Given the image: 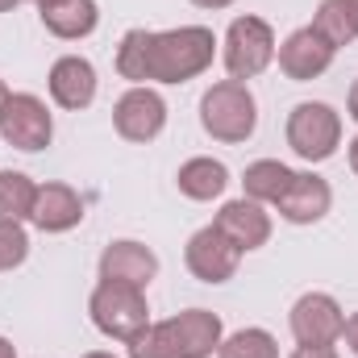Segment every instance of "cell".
I'll return each instance as SVG.
<instances>
[{
  "mask_svg": "<svg viewBox=\"0 0 358 358\" xmlns=\"http://www.w3.org/2000/svg\"><path fill=\"white\" fill-rule=\"evenodd\" d=\"M342 338H346L350 355L358 358V313H350V317H346V329H342Z\"/></svg>",
  "mask_w": 358,
  "mask_h": 358,
  "instance_id": "d4e9b609",
  "label": "cell"
},
{
  "mask_svg": "<svg viewBox=\"0 0 358 358\" xmlns=\"http://www.w3.org/2000/svg\"><path fill=\"white\" fill-rule=\"evenodd\" d=\"M29 221L42 234H67L84 221V196L71 183H38V200H34Z\"/></svg>",
  "mask_w": 358,
  "mask_h": 358,
  "instance_id": "2e32d148",
  "label": "cell"
},
{
  "mask_svg": "<svg viewBox=\"0 0 358 358\" xmlns=\"http://www.w3.org/2000/svg\"><path fill=\"white\" fill-rule=\"evenodd\" d=\"M338 13H342V21H346L350 38H358V0H338Z\"/></svg>",
  "mask_w": 358,
  "mask_h": 358,
  "instance_id": "603a6c76",
  "label": "cell"
},
{
  "mask_svg": "<svg viewBox=\"0 0 358 358\" xmlns=\"http://www.w3.org/2000/svg\"><path fill=\"white\" fill-rule=\"evenodd\" d=\"M34 4H38V8H50V4H59V0H34Z\"/></svg>",
  "mask_w": 358,
  "mask_h": 358,
  "instance_id": "d6a6232c",
  "label": "cell"
},
{
  "mask_svg": "<svg viewBox=\"0 0 358 358\" xmlns=\"http://www.w3.org/2000/svg\"><path fill=\"white\" fill-rule=\"evenodd\" d=\"M183 263L187 271L200 279V283H225L238 275V263H242V250L217 229V225H204L187 238L183 246Z\"/></svg>",
  "mask_w": 358,
  "mask_h": 358,
  "instance_id": "8fae6325",
  "label": "cell"
},
{
  "mask_svg": "<svg viewBox=\"0 0 358 358\" xmlns=\"http://www.w3.org/2000/svg\"><path fill=\"white\" fill-rule=\"evenodd\" d=\"M329 204H334V187L325 179L317 176V171H296L292 187L279 196L275 208H279V217L287 225H317L329 213Z\"/></svg>",
  "mask_w": 358,
  "mask_h": 358,
  "instance_id": "5bb4252c",
  "label": "cell"
},
{
  "mask_svg": "<svg viewBox=\"0 0 358 358\" xmlns=\"http://www.w3.org/2000/svg\"><path fill=\"white\" fill-rule=\"evenodd\" d=\"M217 358H279V342L271 338L267 329H238L229 338H221Z\"/></svg>",
  "mask_w": 358,
  "mask_h": 358,
  "instance_id": "44dd1931",
  "label": "cell"
},
{
  "mask_svg": "<svg viewBox=\"0 0 358 358\" xmlns=\"http://www.w3.org/2000/svg\"><path fill=\"white\" fill-rule=\"evenodd\" d=\"M213 225L242 250V255H250V250H263L271 242V213L259 204V200H225L221 204V213L213 217Z\"/></svg>",
  "mask_w": 358,
  "mask_h": 358,
  "instance_id": "7c38bea8",
  "label": "cell"
},
{
  "mask_svg": "<svg viewBox=\"0 0 358 358\" xmlns=\"http://www.w3.org/2000/svg\"><path fill=\"white\" fill-rule=\"evenodd\" d=\"M0 138L13 150H46L55 138V117L46 108V100H38L34 92H8L4 108H0Z\"/></svg>",
  "mask_w": 358,
  "mask_h": 358,
  "instance_id": "52a82bcc",
  "label": "cell"
},
{
  "mask_svg": "<svg viewBox=\"0 0 358 358\" xmlns=\"http://www.w3.org/2000/svg\"><path fill=\"white\" fill-rule=\"evenodd\" d=\"M350 171H355V176H358V138H355V142H350Z\"/></svg>",
  "mask_w": 358,
  "mask_h": 358,
  "instance_id": "f1b7e54d",
  "label": "cell"
},
{
  "mask_svg": "<svg viewBox=\"0 0 358 358\" xmlns=\"http://www.w3.org/2000/svg\"><path fill=\"white\" fill-rule=\"evenodd\" d=\"M159 275V259L150 246L134 242V238H117L104 246L100 255V279H113V283H129V287H150V279Z\"/></svg>",
  "mask_w": 358,
  "mask_h": 358,
  "instance_id": "4fadbf2b",
  "label": "cell"
},
{
  "mask_svg": "<svg viewBox=\"0 0 358 358\" xmlns=\"http://www.w3.org/2000/svg\"><path fill=\"white\" fill-rule=\"evenodd\" d=\"M217 34L204 25L129 29L117 46V76L129 84H187L213 67Z\"/></svg>",
  "mask_w": 358,
  "mask_h": 358,
  "instance_id": "6da1fadb",
  "label": "cell"
},
{
  "mask_svg": "<svg viewBox=\"0 0 358 358\" xmlns=\"http://www.w3.org/2000/svg\"><path fill=\"white\" fill-rule=\"evenodd\" d=\"M38 13H42L46 34H55V38H63V42H80V38L96 34V25H100L96 0H59V4H50V8H38Z\"/></svg>",
  "mask_w": 358,
  "mask_h": 358,
  "instance_id": "ac0fdd59",
  "label": "cell"
},
{
  "mask_svg": "<svg viewBox=\"0 0 358 358\" xmlns=\"http://www.w3.org/2000/svg\"><path fill=\"white\" fill-rule=\"evenodd\" d=\"M29 255V234L25 221H0V271H13Z\"/></svg>",
  "mask_w": 358,
  "mask_h": 358,
  "instance_id": "7402d4cb",
  "label": "cell"
},
{
  "mask_svg": "<svg viewBox=\"0 0 358 358\" xmlns=\"http://www.w3.org/2000/svg\"><path fill=\"white\" fill-rule=\"evenodd\" d=\"M287 325H292V338L300 346H334L346 329V313L329 292H304L292 304Z\"/></svg>",
  "mask_w": 358,
  "mask_h": 358,
  "instance_id": "9c48e42d",
  "label": "cell"
},
{
  "mask_svg": "<svg viewBox=\"0 0 358 358\" xmlns=\"http://www.w3.org/2000/svg\"><path fill=\"white\" fill-rule=\"evenodd\" d=\"M192 4H196V8H213V13H217V8H229L234 0H192Z\"/></svg>",
  "mask_w": 358,
  "mask_h": 358,
  "instance_id": "4316f807",
  "label": "cell"
},
{
  "mask_svg": "<svg viewBox=\"0 0 358 358\" xmlns=\"http://www.w3.org/2000/svg\"><path fill=\"white\" fill-rule=\"evenodd\" d=\"M4 100H8V84L0 80V108H4Z\"/></svg>",
  "mask_w": 358,
  "mask_h": 358,
  "instance_id": "4dcf8cb0",
  "label": "cell"
},
{
  "mask_svg": "<svg viewBox=\"0 0 358 358\" xmlns=\"http://www.w3.org/2000/svg\"><path fill=\"white\" fill-rule=\"evenodd\" d=\"M176 183H179V192H183L187 200L208 204V200L225 196V187H229V167H225L221 159L196 155V159H187V163L176 171Z\"/></svg>",
  "mask_w": 358,
  "mask_h": 358,
  "instance_id": "e0dca14e",
  "label": "cell"
},
{
  "mask_svg": "<svg viewBox=\"0 0 358 358\" xmlns=\"http://www.w3.org/2000/svg\"><path fill=\"white\" fill-rule=\"evenodd\" d=\"M46 88H50V100L59 108L80 113V108H88L96 100V67L84 55H63V59H55Z\"/></svg>",
  "mask_w": 358,
  "mask_h": 358,
  "instance_id": "9a60e30c",
  "label": "cell"
},
{
  "mask_svg": "<svg viewBox=\"0 0 358 358\" xmlns=\"http://www.w3.org/2000/svg\"><path fill=\"white\" fill-rule=\"evenodd\" d=\"M334 55H338V46L321 34V29H313V25H304V29H292L283 42H279V50H275V59H279V71L292 80V84H308V80H321L329 67H334Z\"/></svg>",
  "mask_w": 358,
  "mask_h": 358,
  "instance_id": "ba28073f",
  "label": "cell"
},
{
  "mask_svg": "<svg viewBox=\"0 0 358 358\" xmlns=\"http://www.w3.org/2000/svg\"><path fill=\"white\" fill-rule=\"evenodd\" d=\"M38 183L25 171H0V221H29Z\"/></svg>",
  "mask_w": 358,
  "mask_h": 358,
  "instance_id": "ffe728a7",
  "label": "cell"
},
{
  "mask_svg": "<svg viewBox=\"0 0 358 358\" xmlns=\"http://www.w3.org/2000/svg\"><path fill=\"white\" fill-rule=\"evenodd\" d=\"M200 125L213 142L238 146L259 129V100L242 80H221L200 96Z\"/></svg>",
  "mask_w": 358,
  "mask_h": 358,
  "instance_id": "3957f363",
  "label": "cell"
},
{
  "mask_svg": "<svg viewBox=\"0 0 358 358\" xmlns=\"http://www.w3.org/2000/svg\"><path fill=\"white\" fill-rule=\"evenodd\" d=\"M287 358H338L334 346H296Z\"/></svg>",
  "mask_w": 358,
  "mask_h": 358,
  "instance_id": "cb8c5ba5",
  "label": "cell"
},
{
  "mask_svg": "<svg viewBox=\"0 0 358 358\" xmlns=\"http://www.w3.org/2000/svg\"><path fill=\"white\" fill-rule=\"evenodd\" d=\"M287 146L304 163H325L342 146V113L325 100H300L287 113Z\"/></svg>",
  "mask_w": 358,
  "mask_h": 358,
  "instance_id": "5b68a950",
  "label": "cell"
},
{
  "mask_svg": "<svg viewBox=\"0 0 358 358\" xmlns=\"http://www.w3.org/2000/svg\"><path fill=\"white\" fill-rule=\"evenodd\" d=\"M346 108H350V117H355V125H358V80L350 84V96H346Z\"/></svg>",
  "mask_w": 358,
  "mask_h": 358,
  "instance_id": "484cf974",
  "label": "cell"
},
{
  "mask_svg": "<svg viewBox=\"0 0 358 358\" xmlns=\"http://www.w3.org/2000/svg\"><path fill=\"white\" fill-rule=\"evenodd\" d=\"M167 125V100L150 84H134L113 104V129L125 142H155Z\"/></svg>",
  "mask_w": 358,
  "mask_h": 358,
  "instance_id": "30bf717a",
  "label": "cell"
},
{
  "mask_svg": "<svg viewBox=\"0 0 358 358\" xmlns=\"http://www.w3.org/2000/svg\"><path fill=\"white\" fill-rule=\"evenodd\" d=\"M0 358H17V346L8 338H0Z\"/></svg>",
  "mask_w": 358,
  "mask_h": 358,
  "instance_id": "83f0119b",
  "label": "cell"
},
{
  "mask_svg": "<svg viewBox=\"0 0 358 358\" xmlns=\"http://www.w3.org/2000/svg\"><path fill=\"white\" fill-rule=\"evenodd\" d=\"M88 317L104 338L129 346L138 334H146V325H150V304H146V292H142V287L100 279L88 296Z\"/></svg>",
  "mask_w": 358,
  "mask_h": 358,
  "instance_id": "277c9868",
  "label": "cell"
},
{
  "mask_svg": "<svg viewBox=\"0 0 358 358\" xmlns=\"http://www.w3.org/2000/svg\"><path fill=\"white\" fill-rule=\"evenodd\" d=\"M84 358H117V355H108V350H92V355H84Z\"/></svg>",
  "mask_w": 358,
  "mask_h": 358,
  "instance_id": "1f68e13d",
  "label": "cell"
},
{
  "mask_svg": "<svg viewBox=\"0 0 358 358\" xmlns=\"http://www.w3.org/2000/svg\"><path fill=\"white\" fill-rule=\"evenodd\" d=\"M275 29H271L263 17L246 13V17H234L229 29H225V42H221V63L229 71V80H255L263 76L271 63H275Z\"/></svg>",
  "mask_w": 358,
  "mask_h": 358,
  "instance_id": "8992f818",
  "label": "cell"
},
{
  "mask_svg": "<svg viewBox=\"0 0 358 358\" xmlns=\"http://www.w3.org/2000/svg\"><path fill=\"white\" fill-rule=\"evenodd\" d=\"M225 329L221 317L208 308H183L171 321L146 325V334H138L129 342V358H208L217 355Z\"/></svg>",
  "mask_w": 358,
  "mask_h": 358,
  "instance_id": "7a4b0ae2",
  "label": "cell"
},
{
  "mask_svg": "<svg viewBox=\"0 0 358 358\" xmlns=\"http://www.w3.org/2000/svg\"><path fill=\"white\" fill-rule=\"evenodd\" d=\"M296 171L279 159H259L246 167L242 176V187H246V200H259V204H279V196L292 187Z\"/></svg>",
  "mask_w": 358,
  "mask_h": 358,
  "instance_id": "d6986e66",
  "label": "cell"
},
{
  "mask_svg": "<svg viewBox=\"0 0 358 358\" xmlns=\"http://www.w3.org/2000/svg\"><path fill=\"white\" fill-rule=\"evenodd\" d=\"M17 4H25V0H0V13H13Z\"/></svg>",
  "mask_w": 358,
  "mask_h": 358,
  "instance_id": "f546056e",
  "label": "cell"
}]
</instances>
